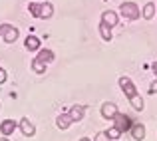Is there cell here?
<instances>
[{"instance_id": "11", "label": "cell", "mask_w": 157, "mask_h": 141, "mask_svg": "<svg viewBox=\"0 0 157 141\" xmlns=\"http://www.w3.org/2000/svg\"><path fill=\"white\" fill-rule=\"evenodd\" d=\"M72 123H74V119L70 117V113H60V115L56 117V127H58V129H62V131L68 129Z\"/></svg>"}, {"instance_id": "7", "label": "cell", "mask_w": 157, "mask_h": 141, "mask_svg": "<svg viewBox=\"0 0 157 141\" xmlns=\"http://www.w3.org/2000/svg\"><path fill=\"white\" fill-rule=\"evenodd\" d=\"M100 113H101V117H104V119H113L115 115L119 113V111H117V105H115V103H111V101H105V103H101V109H100Z\"/></svg>"}, {"instance_id": "14", "label": "cell", "mask_w": 157, "mask_h": 141, "mask_svg": "<svg viewBox=\"0 0 157 141\" xmlns=\"http://www.w3.org/2000/svg\"><path fill=\"white\" fill-rule=\"evenodd\" d=\"M155 12H157V6H155L153 2H147L145 6H143V10H141V16H143L145 20H151V18L155 16Z\"/></svg>"}, {"instance_id": "1", "label": "cell", "mask_w": 157, "mask_h": 141, "mask_svg": "<svg viewBox=\"0 0 157 141\" xmlns=\"http://www.w3.org/2000/svg\"><path fill=\"white\" fill-rule=\"evenodd\" d=\"M119 88H121V92L125 93V97L129 99V103L133 105L135 111H143V107H145L143 97L139 95L137 88H135V84H133V82H131L127 76H121V78H119Z\"/></svg>"}, {"instance_id": "18", "label": "cell", "mask_w": 157, "mask_h": 141, "mask_svg": "<svg viewBox=\"0 0 157 141\" xmlns=\"http://www.w3.org/2000/svg\"><path fill=\"white\" fill-rule=\"evenodd\" d=\"M105 133H107V137H109V139H119V137H121V131H119L115 125L109 127V129H105Z\"/></svg>"}, {"instance_id": "4", "label": "cell", "mask_w": 157, "mask_h": 141, "mask_svg": "<svg viewBox=\"0 0 157 141\" xmlns=\"http://www.w3.org/2000/svg\"><path fill=\"white\" fill-rule=\"evenodd\" d=\"M18 36H20V32L16 26H12V24H0V38L6 44H14L18 40Z\"/></svg>"}, {"instance_id": "9", "label": "cell", "mask_w": 157, "mask_h": 141, "mask_svg": "<svg viewBox=\"0 0 157 141\" xmlns=\"http://www.w3.org/2000/svg\"><path fill=\"white\" fill-rule=\"evenodd\" d=\"M101 22H104V24H107L109 28L117 26V22H119V16H117V12H113V10H105L104 14H101Z\"/></svg>"}, {"instance_id": "16", "label": "cell", "mask_w": 157, "mask_h": 141, "mask_svg": "<svg viewBox=\"0 0 157 141\" xmlns=\"http://www.w3.org/2000/svg\"><path fill=\"white\" fill-rule=\"evenodd\" d=\"M100 36H101V40H105V42H109L113 36H111V28L107 26V24H104L101 22L100 24Z\"/></svg>"}, {"instance_id": "3", "label": "cell", "mask_w": 157, "mask_h": 141, "mask_svg": "<svg viewBox=\"0 0 157 141\" xmlns=\"http://www.w3.org/2000/svg\"><path fill=\"white\" fill-rule=\"evenodd\" d=\"M119 14H121L125 20H137L139 16H141V10H139V6L135 2H121Z\"/></svg>"}, {"instance_id": "6", "label": "cell", "mask_w": 157, "mask_h": 141, "mask_svg": "<svg viewBox=\"0 0 157 141\" xmlns=\"http://www.w3.org/2000/svg\"><path fill=\"white\" fill-rule=\"evenodd\" d=\"M18 127H20V131H22L24 137H34V135H36V127H34V123H32L28 117H22V119H20Z\"/></svg>"}, {"instance_id": "17", "label": "cell", "mask_w": 157, "mask_h": 141, "mask_svg": "<svg viewBox=\"0 0 157 141\" xmlns=\"http://www.w3.org/2000/svg\"><path fill=\"white\" fill-rule=\"evenodd\" d=\"M30 66H32V72H36V74H44V72H46V64H44V62H40L38 58H34Z\"/></svg>"}, {"instance_id": "24", "label": "cell", "mask_w": 157, "mask_h": 141, "mask_svg": "<svg viewBox=\"0 0 157 141\" xmlns=\"http://www.w3.org/2000/svg\"><path fill=\"white\" fill-rule=\"evenodd\" d=\"M105 2H107V0H105Z\"/></svg>"}, {"instance_id": "13", "label": "cell", "mask_w": 157, "mask_h": 141, "mask_svg": "<svg viewBox=\"0 0 157 141\" xmlns=\"http://www.w3.org/2000/svg\"><path fill=\"white\" fill-rule=\"evenodd\" d=\"M36 58H38L40 62H44V64H50V62H54V52H52V50H48V48H40Z\"/></svg>"}, {"instance_id": "20", "label": "cell", "mask_w": 157, "mask_h": 141, "mask_svg": "<svg viewBox=\"0 0 157 141\" xmlns=\"http://www.w3.org/2000/svg\"><path fill=\"white\" fill-rule=\"evenodd\" d=\"M6 78H8L6 70H4V68H0V84H4V82H6Z\"/></svg>"}, {"instance_id": "15", "label": "cell", "mask_w": 157, "mask_h": 141, "mask_svg": "<svg viewBox=\"0 0 157 141\" xmlns=\"http://www.w3.org/2000/svg\"><path fill=\"white\" fill-rule=\"evenodd\" d=\"M24 46H26V50H30V52H38L40 50V40L36 38V36H28L26 42H24Z\"/></svg>"}, {"instance_id": "19", "label": "cell", "mask_w": 157, "mask_h": 141, "mask_svg": "<svg viewBox=\"0 0 157 141\" xmlns=\"http://www.w3.org/2000/svg\"><path fill=\"white\" fill-rule=\"evenodd\" d=\"M94 141H111V139L107 137V133H105V131H100V133H98L96 137H94Z\"/></svg>"}, {"instance_id": "21", "label": "cell", "mask_w": 157, "mask_h": 141, "mask_svg": "<svg viewBox=\"0 0 157 141\" xmlns=\"http://www.w3.org/2000/svg\"><path fill=\"white\" fill-rule=\"evenodd\" d=\"M149 93L153 95V93H157V80H153L151 82V86H149Z\"/></svg>"}, {"instance_id": "2", "label": "cell", "mask_w": 157, "mask_h": 141, "mask_svg": "<svg viewBox=\"0 0 157 141\" xmlns=\"http://www.w3.org/2000/svg\"><path fill=\"white\" fill-rule=\"evenodd\" d=\"M28 10H30V14L34 18H40V20H48L54 14V6L50 2H32L28 6Z\"/></svg>"}, {"instance_id": "23", "label": "cell", "mask_w": 157, "mask_h": 141, "mask_svg": "<svg viewBox=\"0 0 157 141\" xmlns=\"http://www.w3.org/2000/svg\"><path fill=\"white\" fill-rule=\"evenodd\" d=\"M0 141H10V139H8V137H0Z\"/></svg>"}, {"instance_id": "5", "label": "cell", "mask_w": 157, "mask_h": 141, "mask_svg": "<svg viewBox=\"0 0 157 141\" xmlns=\"http://www.w3.org/2000/svg\"><path fill=\"white\" fill-rule=\"evenodd\" d=\"M113 125L117 127L121 133H125V131H131V127H133V119H131L129 115H125V113H117L113 117Z\"/></svg>"}, {"instance_id": "10", "label": "cell", "mask_w": 157, "mask_h": 141, "mask_svg": "<svg viewBox=\"0 0 157 141\" xmlns=\"http://www.w3.org/2000/svg\"><path fill=\"white\" fill-rule=\"evenodd\" d=\"M16 127H18V123H16L14 119H4V121L0 123V133H2L4 137H8V135L14 133Z\"/></svg>"}, {"instance_id": "12", "label": "cell", "mask_w": 157, "mask_h": 141, "mask_svg": "<svg viewBox=\"0 0 157 141\" xmlns=\"http://www.w3.org/2000/svg\"><path fill=\"white\" fill-rule=\"evenodd\" d=\"M131 137L135 141H143L145 139V125H143V123H133V127H131Z\"/></svg>"}, {"instance_id": "8", "label": "cell", "mask_w": 157, "mask_h": 141, "mask_svg": "<svg viewBox=\"0 0 157 141\" xmlns=\"http://www.w3.org/2000/svg\"><path fill=\"white\" fill-rule=\"evenodd\" d=\"M86 109H88V107L86 105H82V103H76V105H72L70 107V117L74 119V123L76 121H82V119H84V115H86Z\"/></svg>"}, {"instance_id": "22", "label": "cell", "mask_w": 157, "mask_h": 141, "mask_svg": "<svg viewBox=\"0 0 157 141\" xmlns=\"http://www.w3.org/2000/svg\"><path fill=\"white\" fill-rule=\"evenodd\" d=\"M80 141H92V139H90V137H82Z\"/></svg>"}]
</instances>
